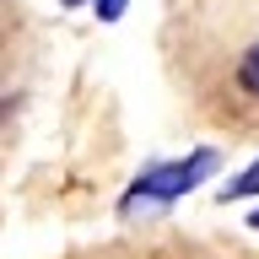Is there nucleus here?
I'll list each match as a JSON object with an SVG mask.
<instances>
[{"label":"nucleus","mask_w":259,"mask_h":259,"mask_svg":"<svg viewBox=\"0 0 259 259\" xmlns=\"http://www.w3.org/2000/svg\"><path fill=\"white\" fill-rule=\"evenodd\" d=\"M216 167H222V151H216V146H194V151H184V157H173V162H151V167H141L135 184L119 194V216H141V210L178 205V200L194 194Z\"/></svg>","instance_id":"nucleus-1"},{"label":"nucleus","mask_w":259,"mask_h":259,"mask_svg":"<svg viewBox=\"0 0 259 259\" xmlns=\"http://www.w3.org/2000/svg\"><path fill=\"white\" fill-rule=\"evenodd\" d=\"M222 200H259V157L248 162L238 178H227V184H222Z\"/></svg>","instance_id":"nucleus-2"},{"label":"nucleus","mask_w":259,"mask_h":259,"mask_svg":"<svg viewBox=\"0 0 259 259\" xmlns=\"http://www.w3.org/2000/svg\"><path fill=\"white\" fill-rule=\"evenodd\" d=\"M232 76H238V87H243L248 97H259V38L238 54V70H232Z\"/></svg>","instance_id":"nucleus-3"},{"label":"nucleus","mask_w":259,"mask_h":259,"mask_svg":"<svg viewBox=\"0 0 259 259\" xmlns=\"http://www.w3.org/2000/svg\"><path fill=\"white\" fill-rule=\"evenodd\" d=\"M92 11H97V22H119V16L130 11V0H97Z\"/></svg>","instance_id":"nucleus-4"},{"label":"nucleus","mask_w":259,"mask_h":259,"mask_svg":"<svg viewBox=\"0 0 259 259\" xmlns=\"http://www.w3.org/2000/svg\"><path fill=\"white\" fill-rule=\"evenodd\" d=\"M248 227H254V232H259V200H254V210H248Z\"/></svg>","instance_id":"nucleus-5"},{"label":"nucleus","mask_w":259,"mask_h":259,"mask_svg":"<svg viewBox=\"0 0 259 259\" xmlns=\"http://www.w3.org/2000/svg\"><path fill=\"white\" fill-rule=\"evenodd\" d=\"M60 6H70V11H76V6H97V0H60Z\"/></svg>","instance_id":"nucleus-6"}]
</instances>
